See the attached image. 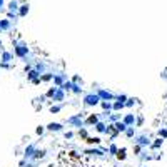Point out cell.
Returning <instances> with one entry per match:
<instances>
[{"label": "cell", "mask_w": 167, "mask_h": 167, "mask_svg": "<svg viewBox=\"0 0 167 167\" xmlns=\"http://www.w3.org/2000/svg\"><path fill=\"white\" fill-rule=\"evenodd\" d=\"M49 167H105L97 164L85 156H79L75 152H62Z\"/></svg>", "instance_id": "obj_1"}]
</instances>
